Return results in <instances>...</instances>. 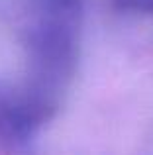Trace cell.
<instances>
[{
  "label": "cell",
  "mask_w": 153,
  "mask_h": 155,
  "mask_svg": "<svg viewBox=\"0 0 153 155\" xmlns=\"http://www.w3.org/2000/svg\"><path fill=\"white\" fill-rule=\"evenodd\" d=\"M83 0H26V71L10 81L39 128L61 110L80 49Z\"/></svg>",
  "instance_id": "6da1fadb"
},
{
  "label": "cell",
  "mask_w": 153,
  "mask_h": 155,
  "mask_svg": "<svg viewBox=\"0 0 153 155\" xmlns=\"http://www.w3.org/2000/svg\"><path fill=\"white\" fill-rule=\"evenodd\" d=\"M114 8L124 14L153 16V0H112Z\"/></svg>",
  "instance_id": "7a4b0ae2"
}]
</instances>
